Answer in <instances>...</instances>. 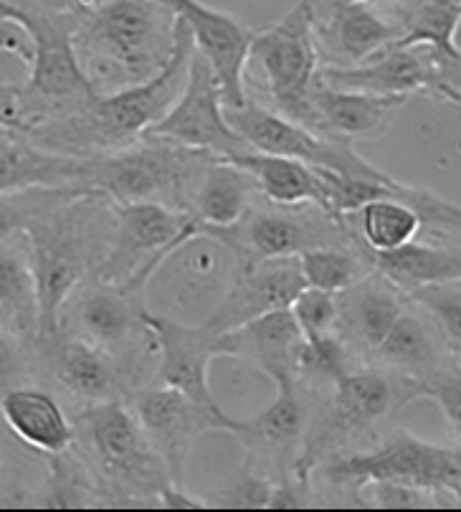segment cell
Returning <instances> with one entry per match:
<instances>
[{"mask_svg": "<svg viewBox=\"0 0 461 512\" xmlns=\"http://www.w3.org/2000/svg\"><path fill=\"white\" fill-rule=\"evenodd\" d=\"M180 18V16H178ZM196 44L185 21H178V39L168 64L152 79L117 92L94 94L82 107L44 120L28 130L33 142L51 153L89 158L122 150L140 140L160 117L178 102L188 79Z\"/></svg>", "mask_w": 461, "mask_h": 512, "instance_id": "obj_1", "label": "cell"}, {"mask_svg": "<svg viewBox=\"0 0 461 512\" xmlns=\"http://www.w3.org/2000/svg\"><path fill=\"white\" fill-rule=\"evenodd\" d=\"M178 13L155 0H107L79 11L76 56L97 94L152 79L170 61Z\"/></svg>", "mask_w": 461, "mask_h": 512, "instance_id": "obj_2", "label": "cell"}, {"mask_svg": "<svg viewBox=\"0 0 461 512\" xmlns=\"http://www.w3.org/2000/svg\"><path fill=\"white\" fill-rule=\"evenodd\" d=\"M112 203L97 193L61 201L26 229L41 305V338L59 330L66 300L97 269L112 234Z\"/></svg>", "mask_w": 461, "mask_h": 512, "instance_id": "obj_3", "label": "cell"}, {"mask_svg": "<svg viewBox=\"0 0 461 512\" xmlns=\"http://www.w3.org/2000/svg\"><path fill=\"white\" fill-rule=\"evenodd\" d=\"M216 155L142 135L122 150L84 158V191L109 203H163L190 213L201 175Z\"/></svg>", "mask_w": 461, "mask_h": 512, "instance_id": "obj_4", "label": "cell"}, {"mask_svg": "<svg viewBox=\"0 0 461 512\" xmlns=\"http://www.w3.org/2000/svg\"><path fill=\"white\" fill-rule=\"evenodd\" d=\"M74 442L84 444L97 482L107 485V505H155V497L173 485L127 398L84 406L74 421Z\"/></svg>", "mask_w": 461, "mask_h": 512, "instance_id": "obj_5", "label": "cell"}, {"mask_svg": "<svg viewBox=\"0 0 461 512\" xmlns=\"http://www.w3.org/2000/svg\"><path fill=\"white\" fill-rule=\"evenodd\" d=\"M330 406L315 429L307 426L302 449L292 464L294 482L310 485V477L327 454L373 429L398 406H408V383L386 368L350 371L335 383Z\"/></svg>", "mask_w": 461, "mask_h": 512, "instance_id": "obj_6", "label": "cell"}, {"mask_svg": "<svg viewBox=\"0 0 461 512\" xmlns=\"http://www.w3.org/2000/svg\"><path fill=\"white\" fill-rule=\"evenodd\" d=\"M201 236L221 244L234 256L236 267L299 256L317 246L353 244L358 236L348 221L332 218L317 206H251L239 224L228 229H208Z\"/></svg>", "mask_w": 461, "mask_h": 512, "instance_id": "obj_7", "label": "cell"}, {"mask_svg": "<svg viewBox=\"0 0 461 512\" xmlns=\"http://www.w3.org/2000/svg\"><path fill=\"white\" fill-rule=\"evenodd\" d=\"M114 224L94 277L102 282H152L158 269L190 239L198 224L185 211L163 203H112Z\"/></svg>", "mask_w": 461, "mask_h": 512, "instance_id": "obj_8", "label": "cell"}, {"mask_svg": "<svg viewBox=\"0 0 461 512\" xmlns=\"http://www.w3.org/2000/svg\"><path fill=\"white\" fill-rule=\"evenodd\" d=\"M317 82L350 92L406 97L431 94L459 107L461 56L446 54L429 44H393L365 64L320 66Z\"/></svg>", "mask_w": 461, "mask_h": 512, "instance_id": "obj_9", "label": "cell"}, {"mask_svg": "<svg viewBox=\"0 0 461 512\" xmlns=\"http://www.w3.org/2000/svg\"><path fill=\"white\" fill-rule=\"evenodd\" d=\"M256 66L264 79V89L279 115L310 127V94L312 82L320 69L315 26L307 0L279 18L272 26L251 33L246 66Z\"/></svg>", "mask_w": 461, "mask_h": 512, "instance_id": "obj_10", "label": "cell"}, {"mask_svg": "<svg viewBox=\"0 0 461 512\" xmlns=\"http://www.w3.org/2000/svg\"><path fill=\"white\" fill-rule=\"evenodd\" d=\"M147 287L145 282H102L89 274L66 300L59 330L89 340L122 365L140 358V348H155L147 330Z\"/></svg>", "mask_w": 461, "mask_h": 512, "instance_id": "obj_11", "label": "cell"}, {"mask_svg": "<svg viewBox=\"0 0 461 512\" xmlns=\"http://www.w3.org/2000/svg\"><path fill=\"white\" fill-rule=\"evenodd\" d=\"M325 477L335 485L353 487L363 482H406L461 500L459 444H431L401 429L370 452L337 457L325 467Z\"/></svg>", "mask_w": 461, "mask_h": 512, "instance_id": "obj_12", "label": "cell"}, {"mask_svg": "<svg viewBox=\"0 0 461 512\" xmlns=\"http://www.w3.org/2000/svg\"><path fill=\"white\" fill-rule=\"evenodd\" d=\"M226 120L256 153L292 158L310 168L335 170V173L355 175V178H386L388 175L386 170L375 168L370 160H365L353 148V142L310 130L279 115L277 109L264 107L251 99H246L241 107L226 109Z\"/></svg>", "mask_w": 461, "mask_h": 512, "instance_id": "obj_13", "label": "cell"}, {"mask_svg": "<svg viewBox=\"0 0 461 512\" xmlns=\"http://www.w3.org/2000/svg\"><path fill=\"white\" fill-rule=\"evenodd\" d=\"M145 135L163 137V140L226 160L251 150L236 135L234 127L228 125L216 74L198 51L190 59L188 79H185L178 102Z\"/></svg>", "mask_w": 461, "mask_h": 512, "instance_id": "obj_14", "label": "cell"}, {"mask_svg": "<svg viewBox=\"0 0 461 512\" xmlns=\"http://www.w3.org/2000/svg\"><path fill=\"white\" fill-rule=\"evenodd\" d=\"M127 404L155 452L163 457L173 485H185V464L193 452V444L201 434L213 431V421L221 406L206 409L185 393L158 381L137 386V391L127 398Z\"/></svg>", "mask_w": 461, "mask_h": 512, "instance_id": "obj_15", "label": "cell"}, {"mask_svg": "<svg viewBox=\"0 0 461 512\" xmlns=\"http://www.w3.org/2000/svg\"><path fill=\"white\" fill-rule=\"evenodd\" d=\"M147 330L158 353V368L152 381L185 393L206 409H216L208 371L213 360L226 358L223 333H213L206 325H183L155 312H147Z\"/></svg>", "mask_w": 461, "mask_h": 512, "instance_id": "obj_16", "label": "cell"}, {"mask_svg": "<svg viewBox=\"0 0 461 512\" xmlns=\"http://www.w3.org/2000/svg\"><path fill=\"white\" fill-rule=\"evenodd\" d=\"M185 26L190 28L196 51L208 61L221 87L223 109H236L249 99L246 92V54H249L251 28L236 16L206 6L201 0H170Z\"/></svg>", "mask_w": 461, "mask_h": 512, "instance_id": "obj_17", "label": "cell"}, {"mask_svg": "<svg viewBox=\"0 0 461 512\" xmlns=\"http://www.w3.org/2000/svg\"><path fill=\"white\" fill-rule=\"evenodd\" d=\"M307 287L299 269V256L266 259L236 267L234 282L203 325L213 333H228L269 312L287 310L294 297Z\"/></svg>", "mask_w": 461, "mask_h": 512, "instance_id": "obj_18", "label": "cell"}, {"mask_svg": "<svg viewBox=\"0 0 461 512\" xmlns=\"http://www.w3.org/2000/svg\"><path fill=\"white\" fill-rule=\"evenodd\" d=\"M312 26L320 66L365 64L403 36L401 21L378 0L342 3Z\"/></svg>", "mask_w": 461, "mask_h": 512, "instance_id": "obj_19", "label": "cell"}, {"mask_svg": "<svg viewBox=\"0 0 461 512\" xmlns=\"http://www.w3.org/2000/svg\"><path fill=\"white\" fill-rule=\"evenodd\" d=\"M46 350V365L61 391L79 404L92 406L112 398H127V373L120 360L79 335L56 330L36 340Z\"/></svg>", "mask_w": 461, "mask_h": 512, "instance_id": "obj_20", "label": "cell"}, {"mask_svg": "<svg viewBox=\"0 0 461 512\" xmlns=\"http://www.w3.org/2000/svg\"><path fill=\"white\" fill-rule=\"evenodd\" d=\"M226 358H239L254 365L277 386V391L299 388V353L304 335L292 312L277 310L223 333Z\"/></svg>", "mask_w": 461, "mask_h": 512, "instance_id": "obj_21", "label": "cell"}, {"mask_svg": "<svg viewBox=\"0 0 461 512\" xmlns=\"http://www.w3.org/2000/svg\"><path fill=\"white\" fill-rule=\"evenodd\" d=\"M406 102V97L350 92V89L327 87L315 79L307 94L310 130L348 142L375 140L391 130L393 120Z\"/></svg>", "mask_w": 461, "mask_h": 512, "instance_id": "obj_22", "label": "cell"}, {"mask_svg": "<svg viewBox=\"0 0 461 512\" xmlns=\"http://www.w3.org/2000/svg\"><path fill=\"white\" fill-rule=\"evenodd\" d=\"M373 358L386 371L396 373L408 386H418L459 365V350L451 348L439 327L413 310L401 312L383 343L373 350Z\"/></svg>", "mask_w": 461, "mask_h": 512, "instance_id": "obj_23", "label": "cell"}, {"mask_svg": "<svg viewBox=\"0 0 461 512\" xmlns=\"http://www.w3.org/2000/svg\"><path fill=\"white\" fill-rule=\"evenodd\" d=\"M307 426H310L307 424V406L297 388L277 391V398L259 416L234 419L221 409L213 421V431L234 436L244 444L246 464L259 462V459H266V462L284 459L294 452L297 444L302 447Z\"/></svg>", "mask_w": 461, "mask_h": 512, "instance_id": "obj_24", "label": "cell"}, {"mask_svg": "<svg viewBox=\"0 0 461 512\" xmlns=\"http://www.w3.org/2000/svg\"><path fill=\"white\" fill-rule=\"evenodd\" d=\"M36 188L84 191V158L51 153L28 132L0 130V196Z\"/></svg>", "mask_w": 461, "mask_h": 512, "instance_id": "obj_25", "label": "cell"}, {"mask_svg": "<svg viewBox=\"0 0 461 512\" xmlns=\"http://www.w3.org/2000/svg\"><path fill=\"white\" fill-rule=\"evenodd\" d=\"M337 297H340L337 333L342 335V340H353L365 355H373L408 305V297L401 289L378 272L365 274L360 282Z\"/></svg>", "mask_w": 461, "mask_h": 512, "instance_id": "obj_26", "label": "cell"}, {"mask_svg": "<svg viewBox=\"0 0 461 512\" xmlns=\"http://www.w3.org/2000/svg\"><path fill=\"white\" fill-rule=\"evenodd\" d=\"M0 416L26 447L44 457L64 454L74 447V421L49 391L13 386L0 393Z\"/></svg>", "mask_w": 461, "mask_h": 512, "instance_id": "obj_27", "label": "cell"}, {"mask_svg": "<svg viewBox=\"0 0 461 512\" xmlns=\"http://www.w3.org/2000/svg\"><path fill=\"white\" fill-rule=\"evenodd\" d=\"M0 327L21 345L36 343L41 335V305L26 234L0 244Z\"/></svg>", "mask_w": 461, "mask_h": 512, "instance_id": "obj_28", "label": "cell"}, {"mask_svg": "<svg viewBox=\"0 0 461 512\" xmlns=\"http://www.w3.org/2000/svg\"><path fill=\"white\" fill-rule=\"evenodd\" d=\"M256 198V183L244 168L226 158H213L201 175L190 203V216L198 224V234L208 229H228L239 224Z\"/></svg>", "mask_w": 461, "mask_h": 512, "instance_id": "obj_29", "label": "cell"}, {"mask_svg": "<svg viewBox=\"0 0 461 512\" xmlns=\"http://www.w3.org/2000/svg\"><path fill=\"white\" fill-rule=\"evenodd\" d=\"M373 272L396 284L403 295L416 287L461 279L459 241H408L391 251H368Z\"/></svg>", "mask_w": 461, "mask_h": 512, "instance_id": "obj_30", "label": "cell"}, {"mask_svg": "<svg viewBox=\"0 0 461 512\" xmlns=\"http://www.w3.org/2000/svg\"><path fill=\"white\" fill-rule=\"evenodd\" d=\"M254 178L259 198L274 206H317L325 211L322 180L315 168L292 158L266 155L249 150L231 158Z\"/></svg>", "mask_w": 461, "mask_h": 512, "instance_id": "obj_31", "label": "cell"}, {"mask_svg": "<svg viewBox=\"0 0 461 512\" xmlns=\"http://www.w3.org/2000/svg\"><path fill=\"white\" fill-rule=\"evenodd\" d=\"M353 234L368 251H391L408 244L424 231L416 208L403 198H378L345 216Z\"/></svg>", "mask_w": 461, "mask_h": 512, "instance_id": "obj_32", "label": "cell"}, {"mask_svg": "<svg viewBox=\"0 0 461 512\" xmlns=\"http://www.w3.org/2000/svg\"><path fill=\"white\" fill-rule=\"evenodd\" d=\"M299 269L307 287L325 289V292H345L355 282L373 272V264L368 259V249L363 241L337 246H317L299 254Z\"/></svg>", "mask_w": 461, "mask_h": 512, "instance_id": "obj_33", "label": "cell"}, {"mask_svg": "<svg viewBox=\"0 0 461 512\" xmlns=\"http://www.w3.org/2000/svg\"><path fill=\"white\" fill-rule=\"evenodd\" d=\"M49 464V477L41 485V492L33 497V505L61 507V510L104 505V497L97 490V482L89 480L87 469L71 457V449L64 454L49 457Z\"/></svg>", "mask_w": 461, "mask_h": 512, "instance_id": "obj_34", "label": "cell"}, {"mask_svg": "<svg viewBox=\"0 0 461 512\" xmlns=\"http://www.w3.org/2000/svg\"><path fill=\"white\" fill-rule=\"evenodd\" d=\"M461 0H421L403 21V36L396 44H429L446 54L461 56L456 46V26Z\"/></svg>", "mask_w": 461, "mask_h": 512, "instance_id": "obj_35", "label": "cell"}, {"mask_svg": "<svg viewBox=\"0 0 461 512\" xmlns=\"http://www.w3.org/2000/svg\"><path fill=\"white\" fill-rule=\"evenodd\" d=\"M82 188H36V191L8 193L0 196V244L18 234H26L33 218L59 206L61 201L79 196Z\"/></svg>", "mask_w": 461, "mask_h": 512, "instance_id": "obj_36", "label": "cell"}, {"mask_svg": "<svg viewBox=\"0 0 461 512\" xmlns=\"http://www.w3.org/2000/svg\"><path fill=\"white\" fill-rule=\"evenodd\" d=\"M408 302L418 305L431 322L441 330L451 348L461 345V279L454 282L426 284L406 292Z\"/></svg>", "mask_w": 461, "mask_h": 512, "instance_id": "obj_37", "label": "cell"}, {"mask_svg": "<svg viewBox=\"0 0 461 512\" xmlns=\"http://www.w3.org/2000/svg\"><path fill=\"white\" fill-rule=\"evenodd\" d=\"M345 373H350V345L340 333L304 338L299 353V383L302 378H312L317 383L335 386Z\"/></svg>", "mask_w": 461, "mask_h": 512, "instance_id": "obj_38", "label": "cell"}, {"mask_svg": "<svg viewBox=\"0 0 461 512\" xmlns=\"http://www.w3.org/2000/svg\"><path fill=\"white\" fill-rule=\"evenodd\" d=\"M358 502L365 507H386V510H421V507H456L459 500L426 490L406 482H363L355 487Z\"/></svg>", "mask_w": 461, "mask_h": 512, "instance_id": "obj_39", "label": "cell"}, {"mask_svg": "<svg viewBox=\"0 0 461 512\" xmlns=\"http://www.w3.org/2000/svg\"><path fill=\"white\" fill-rule=\"evenodd\" d=\"M294 322L299 325L304 338L337 333L340 322V297L335 292H325L317 287H304L289 305Z\"/></svg>", "mask_w": 461, "mask_h": 512, "instance_id": "obj_40", "label": "cell"}, {"mask_svg": "<svg viewBox=\"0 0 461 512\" xmlns=\"http://www.w3.org/2000/svg\"><path fill=\"white\" fill-rule=\"evenodd\" d=\"M277 482L269 480L266 474L254 472V467L244 464L239 480L228 487L216 502L211 505H223V507H264L269 510V502H272V492Z\"/></svg>", "mask_w": 461, "mask_h": 512, "instance_id": "obj_41", "label": "cell"}, {"mask_svg": "<svg viewBox=\"0 0 461 512\" xmlns=\"http://www.w3.org/2000/svg\"><path fill=\"white\" fill-rule=\"evenodd\" d=\"M28 115H26V97L23 87L8 84L0 79V130H21L28 132Z\"/></svg>", "mask_w": 461, "mask_h": 512, "instance_id": "obj_42", "label": "cell"}, {"mask_svg": "<svg viewBox=\"0 0 461 512\" xmlns=\"http://www.w3.org/2000/svg\"><path fill=\"white\" fill-rule=\"evenodd\" d=\"M21 343L0 327V393L16 386V378L23 373Z\"/></svg>", "mask_w": 461, "mask_h": 512, "instance_id": "obj_43", "label": "cell"}, {"mask_svg": "<svg viewBox=\"0 0 461 512\" xmlns=\"http://www.w3.org/2000/svg\"><path fill=\"white\" fill-rule=\"evenodd\" d=\"M0 54L16 56L23 64H31V39L18 23L0 13Z\"/></svg>", "mask_w": 461, "mask_h": 512, "instance_id": "obj_44", "label": "cell"}, {"mask_svg": "<svg viewBox=\"0 0 461 512\" xmlns=\"http://www.w3.org/2000/svg\"><path fill=\"white\" fill-rule=\"evenodd\" d=\"M155 507H168V510H198V507H211V502L198 495H190L185 485H168L158 497Z\"/></svg>", "mask_w": 461, "mask_h": 512, "instance_id": "obj_45", "label": "cell"}, {"mask_svg": "<svg viewBox=\"0 0 461 512\" xmlns=\"http://www.w3.org/2000/svg\"><path fill=\"white\" fill-rule=\"evenodd\" d=\"M18 8H28V11H44V13H79V3L76 0H8Z\"/></svg>", "mask_w": 461, "mask_h": 512, "instance_id": "obj_46", "label": "cell"}, {"mask_svg": "<svg viewBox=\"0 0 461 512\" xmlns=\"http://www.w3.org/2000/svg\"><path fill=\"white\" fill-rule=\"evenodd\" d=\"M342 3H353V0H307V6H310L312 11V23L322 21L332 8L342 6Z\"/></svg>", "mask_w": 461, "mask_h": 512, "instance_id": "obj_47", "label": "cell"}]
</instances>
